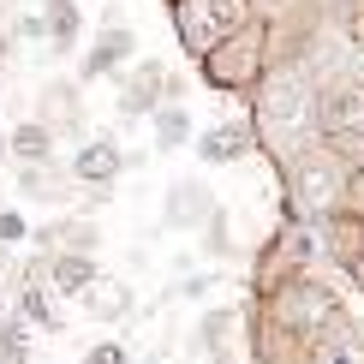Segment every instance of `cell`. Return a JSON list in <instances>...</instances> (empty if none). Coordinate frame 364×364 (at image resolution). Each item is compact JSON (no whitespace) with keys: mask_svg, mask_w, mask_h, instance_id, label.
<instances>
[{"mask_svg":"<svg viewBox=\"0 0 364 364\" xmlns=\"http://www.w3.org/2000/svg\"><path fill=\"white\" fill-rule=\"evenodd\" d=\"M257 119H263L269 144H299V138H305V119H311V90L299 84L293 72L269 78L263 96H257Z\"/></svg>","mask_w":364,"mask_h":364,"instance_id":"obj_1","label":"cell"},{"mask_svg":"<svg viewBox=\"0 0 364 364\" xmlns=\"http://www.w3.org/2000/svg\"><path fill=\"white\" fill-rule=\"evenodd\" d=\"M245 18V0H179V30L197 54H209L215 42H227Z\"/></svg>","mask_w":364,"mask_h":364,"instance_id":"obj_2","label":"cell"},{"mask_svg":"<svg viewBox=\"0 0 364 364\" xmlns=\"http://www.w3.org/2000/svg\"><path fill=\"white\" fill-rule=\"evenodd\" d=\"M323 126H328V138H335V144H353V138H364V84H341L335 96H328Z\"/></svg>","mask_w":364,"mask_h":364,"instance_id":"obj_3","label":"cell"},{"mask_svg":"<svg viewBox=\"0 0 364 364\" xmlns=\"http://www.w3.org/2000/svg\"><path fill=\"white\" fill-rule=\"evenodd\" d=\"M316 364H364V328L353 323H341V328H328L323 341H316Z\"/></svg>","mask_w":364,"mask_h":364,"instance_id":"obj_4","label":"cell"},{"mask_svg":"<svg viewBox=\"0 0 364 364\" xmlns=\"http://www.w3.org/2000/svg\"><path fill=\"white\" fill-rule=\"evenodd\" d=\"M335 197H341L335 168H323V161H305V168H299V203L305 209H328Z\"/></svg>","mask_w":364,"mask_h":364,"instance_id":"obj_5","label":"cell"},{"mask_svg":"<svg viewBox=\"0 0 364 364\" xmlns=\"http://www.w3.org/2000/svg\"><path fill=\"white\" fill-rule=\"evenodd\" d=\"M114 168H119V149H114V138H96V144H90L84 156H78V179H108Z\"/></svg>","mask_w":364,"mask_h":364,"instance_id":"obj_6","label":"cell"},{"mask_svg":"<svg viewBox=\"0 0 364 364\" xmlns=\"http://www.w3.org/2000/svg\"><path fill=\"white\" fill-rule=\"evenodd\" d=\"M48 275H54V287H60V293H84V287L96 281V269H90L84 257H54V269H48Z\"/></svg>","mask_w":364,"mask_h":364,"instance_id":"obj_7","label":"cell"},{"mask_svg":"<svg viewBox=\"0 0 364 364\" xmlns=\"http://www.w3.org/2000/svg\"><path fill=\"white\" fill-rule=\"evenodd\" d=\"M239 149H245V132H239V126H221L215 138H203V161H233Z\"/></svg>","mask_w":364,"mask_h":364,"instance_id":"obj_8","label":"cell"},{"mask_svg":"<svg viewBox=\"0 0 364 364\" xmlns=\"http://www.w3.org/2000/svg\"><path fill=\"white\" fill-rule=\"evenodd\" d=\"M84 293H90V311H96V316H119V311L132 305V293H126V287H96V281H90Z\"/></svg>","mask_w":364,"mask_h":364,"instance_id":"obj_9","label":"cell"},{"mask_svg":"<svg viewBox=\"0 0 364 364\" xmlns=\"http://www.w3.org/2000/svg\"><path fill=\"white\" fill-rule=\"evenodd\" d=\"M126 54H132V36H126V30H108V42L96 48V60H90V72H108L114 60H126Z\"/></svg>","mask_w":364,"mask_h":364,"instance_id":"obj_10","label":"cell"},{"mask_svg":"<svg viewBox=\"0 0 364 364\" xmlns=\"http://www.w3.org/2000/svg\"><path fill=\"white\" fill-rule=\"evenodd\" d=\"M156 144H161V149H179V144H186V114H179V108L156 114Z\"/></svg>","mask_w":364,"mask_h":364,"instance_id":"obj_11","label":"cell"},{"mask_svg":"<svg viewBox=\"0 0 364 364\" xmlns=\"http://www.w3.org/2000/svg\"><path fill=\"white\" fill-rule=\"evenodd\" d=\"M12 149H18V156H42V149H48V132L42 126H18L12 132Z\"/></svg>","mask_w":364,"mask_h":364,"instance_id":"obj_12","label":"cell"},{"mask_svg":"<svg viewBox=\"0 0 364 364\" xmlns=\"http://www.w3.org/2000/svg\"><path fill=\"white\" fill-rule=\"evenodd\" d=\"M24 305H30V316H36L42 328H60V323H54V311H48V299H42V293H24Z\"/></svg>","mask_w":364,"mask_h":364,"instance_id":"obj_13","label":"cell"},{"mask_svg":"<svg viewBox=\"0 0 364 364\" xmlns=\"http://www.w3.org/2000/svg\"><path fill=\"white\" fill-rule=\"evenodd\" d=\"M90 364H126V346H119V341H102L96 353H90Z\"/></svg>","mask_w":364,"mask_h":364,"instance_id":"obj_14","label":"cell"},{"mask_svg":"<svg viewBox=\"0 0 364 364\" xmlns=\"http://www.w3.org/2000/svg\"><path fill=\"white\" fill-rule=\"evenodd\" d=\"M0 239H24V221L18 215H0Z\"/></svg>","mask_w":364,"mask_h":364,"instance_id":"obj_15","label":"cell"},{"mask_svg":"<svg viewBox=\"0 0 364 364\" xmlns=\"http://www.w3.org/2000/svg\"><path fill=\"white\" fill-rule=\"evenodd\" d=\"M358 275H364V263H358Z\"/></svg>","mask_w":364,"mask_h":364,"instance_id":"obj_16","label":"cell"}]
</instances>
